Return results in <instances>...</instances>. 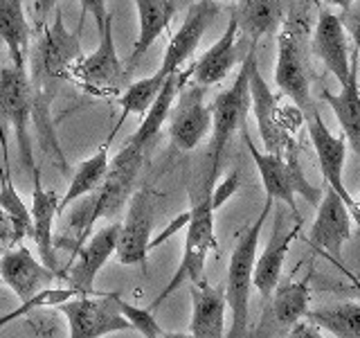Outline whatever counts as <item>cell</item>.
<instances>
[{
    "label": "cell",
    "instance_id": "1",
    "mask_svg": "<svg viewBox=\"0 0 360 338\" xmlns=\"http://www.w3.org/2000/svg\"><path fill=\"white\" fill-rule=\"evenodd\" d=\"M82 56L79 34L70 32L63 23V14L54 11L52 23H48L39 34L34 50L30 54V93H32V129L37 142L48 161L63 176L72 174V167L63 154V146L56 135L52 108L63 86L70 82V68Z\"/></svg>",
    "mask_w": 360,
    "mask_h": 338
},
{
    "label": "cell",
    "instance_id": "2",
    "mask_svg": "<svg viewBox=\"0 0 360 338\" xmlns=\"http://www.w3.org/2000/svg\"><path fill=\"white\" fill-rule=\"evenodd\" d=\"M144 163V149H138L131 142H124L120 154L108 161V172L99 187L88 194L86 201H82L70 214V230L75 232L72 242V255L82 248V244L88 239L99 221L117 217L120 210L127 206L131 194L135 192L138 174Z\"/></svg>",
    "mask_w": 360,
    "mask_h": 338
},
{
    "label": "cell",
    "instance_id": "3",
    "mask_svg": "<svg viewBox=\"0 0 360 338\" xmlns=\"http://www.w3.org/2000/svg\"><path fill=\"white\" fill-rule=\"evenodd\" d=\"M275 208V201L266 196L262 214L239 234L228 264V277H225V302L232 315L230 330L225 338H245L248 325H250V291L252 287V273H255V259L259 248V237H262L264 223L268 219L270 210Z\"/></svg>",
    "mask_w": 360,
    "mask_h": 338
},
{
    "label": "cell",
    "instance_id": "4",
    "mask_svg": "<svg viewBox=\"0 0 360 338\" xmlns=\"http://www.w3.org/2000/svg\"><path fill=\"white\" fill-rule=\"evenodd\" d=\"M255 59H257V43H250L234 84L214 97L210 106L212 108V140H210V176H207L205 189H214L225 146L232 140V135L236 131H241V127L245 124L248 111H250V65Z\"/></svg>",
    "mask_w": 360,
    "mask_h": 338
},
{
    "label": "cell",
    "instance_id": "5",
    "mask_svg": "<svg viewBox=\"0 0 360 338\" xmlns=\"http://www.w3.org/2000/svg\"><path fill=\"white\" fill-rule=\"evenodd\" d=\"M241 135H243V142L259 169V176H262V183H264L268 199L286 203L295 221L302 219L297 203H295V194H302L304 199H309L311 206H318L322 199V192L318 187H313L307 180V176H304V169L297 161L295 142H290L286 146L284 156H277V154L259 151L257 144L250 138V133H248L245 124L241 127Z\"/></svg>",
    "mask_w": 360,
    "mask_h": 338
},
{
    "label": "cell",
    "instance_id": "6",
    "mask_svg": "<svg viewBox=\"0 0 360 338\" xmlns=\"http://www.w3.org/2000/svg\"><path fill=\"white\" fill-rule=\"evenodd\" d=\"M70 79L84 93L95 97H117L129 86V73L120 61L115 39H112V14H108L99 32L97 50L86 56L82 54L72 63Z\"/></svg>",
    "mask_w": 360,
    "mask_h": 338
},
{
    "label": "cell",
    "instance_id": "7",
    "mask_svg": "<svg viewBox=\"0 0 360 338\" xmlns=\"http://www.w3.org/2000/svg\"><path fill=\"white\" fill-rule=\"evenodd\" d=\"M68 320V338H104L131 330L117 309L115 293H79L54 307Z\"/></svg>",
    "mask_w": 360,
    "mask_h": 338
},
{
    "label": "cell",
    "instance_id": "8",
    "mask_svg": "<svg viewBox=\"0 0 360 338\" xmlns=\"http://www.w3.org/2000/svg\"><path fill=\"white\" fill-rule=\"evenodd\" d=\"M0 118L11 124L18 144V158L25 172L37 167L32 146V93L27 70L16 65L0 68Z\"/></svg>",
    "mask_w": 360,
    "mask_h": 338
},
{
    "label": "cell",
    "instance_id": "9",
    "mask_svg": "<svg viewBox=\"0 0 360 338\" xmlns=\"http://www.w3.org/2000/svg\"><path fill=\"white\" fill-rule=\"evenodd\" d=\"M275 84L281 95L290 97L295 108L304 118L315 113L313 97H311V79H309V63L304 56L300 32L284 23V27L277 34V65H275Z\"/></svg>",
    "mask_w": 360,
    "mask_h": 338
},
{
    "label": "cell",
    "instance_id": "10",
    "mask_svg": "<svg viewBox=\"0 0 360 338\" xmlns=\"http://www.w3.org/2000/svg\"><path fill=\"white\" fill-rule=\"evenodd\" d=\"M155 219V194L151 187L135 189L129 199L127 217L120 223L115 257L122 266H146L151 251V234Z\"/></svg>",
    "mask_w": 360,
    "mask_h": 338
},
{
    "label": "cell",
    "instance_id": "11",
    "mask_svg": "<svg viewBox=\"0 0 360 338\" xmlns=\"http://www.w3.org/2000/svg\"><path fill=\"white\" fill-rule=\"evenodd\" d=\"M205 86L189 82L180 88V93L169 113V138L180 151H194L212 131V108L205 104Z\"/></svg>",
    "mask_w": 360,
    "mask_h": 338
},
{
    "label": "cell",
    "instance_id": "12",
    "mask_svg": "<svg viewBox=\"0 0 360 338\" xmlns=\"http://www.w3.org/2000/svg\"><path fill=\"white\" fill-rule=\"evenodd\" d=\"M217 16H219L217 0H196V3L189 5L180 27L176 30V34H172V39L167 43L162 63L155 73L158 82L165 84L172 75L183 70V65L191 59V54L196 52L200 39L205 37L207 27L212 25Z\"/></svg>",
    "mask_w": 360,
    "mask_h": 338
},
{
    "label": "cell",
    "instance_id": "13",
    "mask_svg": "<svg viewBox=\"0 0 360 338\" xmlns=\"http://www.w3.org/2000/svg\"><path fill=\"white\" fill-rule=\"evenodd\" d=\"M352 239V212L335 189H326L318 203V217H315L309 244L318 251H326L338 266H342V244Z\"/></svg>",
    "mask_w": 360,
    "mask_h": 338
},
{
    "label": "cell",
    "instance_id": "14",
    "mask_svg": "<svg viewBox=\"0 0 360 338\" xmlns=\"http://www.w3.org/2000/svg\"><path fill=\"white\" fill-rule=\"evenodd\" d=\"M120 234V223H108L104 228L93 230V234L82 244V248L72 255L68 266V287L79 293H99L95 291V277L108 259L115 255V244Z\"/></svg>",
    "mask_w": 360,
    "mask_h": 338
},
{
    "label": "cell",
    "instance_id": "15",
    "mask_svg": "<svg viewBox=\"0 0 360 338\" xmlns=\"http://www.w3.org/2000/svg\"><path fill=\"white\" fill-rule=\"evenodd\" d=\"M300 230H302V219L295 221L292 228H288L286 210L279 206L275 210V223H273V232H270V239L264 248V253L257 255V259H255L252 287L259 291L262 300H270V296H273L277 282L281 280L286 253H288L292 239L300 234Z\"/></svg>",
    "mask_w": 360,
    "mask_h": 338
},
{
    "label": "cell",
    "instance_id": "16",
    "mask_svg": "<svg viewBox=\"0 0 360 338\" xmlns=\"http://www.w3.org/2000/svg\"><path fill=\"white\" fill-rule=\"evenodd\" d=\"M0 280L16 293V298L30 300L43 289H50L56 280V273L37 259L27 246H9L0 257Z\"/></svg>",
    "mask_w": 360,
    "mask_h": 338
},
{
    "label": "cell",
    "instance_id": "17",
    "mask_svg": "<svg viewBox=\"0 0 360 338\" xmlns=\"http://www.w3.org/2000/svg\"><path fill=\"white\" fill-rule=\"evenodd\" d=\"M32 239L37 244L39 259L48 266L50 270H59V259H56V246H54V234L52 225L54 217L59 214V201L61 196L52 189H45L41 183V167L37 165L32 169Z\"/></svg>",
    "mask_w": 360,
    "mask_h": 338
},
{
    "label": "cell",
    "instance_id": "18",
    "mask_svg": "<svg viewBox=\"0 0 360 338\" xmlns=\"http://www.w3.org/2000/svg\"><path fill=\"white\" fill-rule=\"evenodd\" d=\"M250 108L255 111V120L259 127V135H262L264 146L268 154L284 156L286 146L292 142L286 129L279 122V106H277V95L270 90L266 79L259 70V59L250 65Z\"/></svg>",
    "mask_w": 360,
    "mask_h": 338
},
{
    "label": "cell",
    "instance_id": "19",
    "mask_svg": "<svg viewBox=\"0 0 360 338\" xmlns=\"http://www.w3.org/2000/svg\"><path fill=\"white\" fill-rule=\"evenodd\" d=\"M307 120V129H309V138L313 142V149L318 154V163L324 174V180L329 183L331 189H335L338 194L342 196V201L347 203V208L352 206L354 199L345 187L342 180V172H345V158H347V140L345 135H333L329 129H326L324 120L320 118V113L315 111L311 113Z\"/></svg>",
    "mask_w": 360,
    "mask_h": 338
},
{
    "label": "cell",
    "instance_id": "20",
    "mask_svg": "<svg viewBox=\"0 0 360 338\" xmlns=\"http://www.w3.org/2000/svg\"><path fill=\"white\" fill-rule=\"evenodd\" d=\"M187 3L189 0H135L140 30H138V39L133 43V50L129 54V61H127L129 75L138 68L142 56L153 48V43L169 30L180 7Z\"/></svg>",
    "mask_w": 360,
    "mask_h": 338
},
{
    "label": "cell",
    "instance_id": "21",
    "mask_svg": "<svg viewBox=\"0 0 360 338\" xmlns=\"http://www.w3.org/2000/svg\"><path fill=\"white\" fill-rule=\"evenodd\" d=\"M313 54L329 68V73L340 82V86L349 77V63H352V52L347 45V32L340 23V16L333 11L322 9L318 16V25L313 32Z\"/></svg>",
    "mask_w": 360,
    "mask_h": 338
},
{
    "label": "cell",
    "instance_id": "22",
    "mask_svg": "<svg viewBox=\"0 0 360 338\" xmlns=\"http://www.w3.org/2000/svg\"><path fill=\"white\" fill-rule=\"evenodd\" d=\"M191 298V338H225V289L212 287L207 280H200L189 289Z\"/></svg>",
    "mask_w": 360,
    "mask_h": 338
},
{
    "label": "cell",
    "instance_id": "23",
    "mask_svg": "<svg viewBox=\"0 0 360 338\" xmlns=\"http://www.w3.org/2000/svg\"><path fill=\"white\" fill-rule=\"evenodd\" d=\"M358 59L360 50L352 52V63H349V77L342 84V90L338 95L322 90L320 97L331 106L335 113L338 124H340L347 144L352 146L354 154L360 158V86H358Z\"/></svg>",
    "mask_w": 360,
    "mask_h": 338
},
{
    "label": "cell",
    "instance_id": "24",
    "mask_svg": "<svg viewBox=\"0 0 360 338\" xmlns=\"http://www.w3.org/2000/svg\"><path fill=\"white\" fill-rule=\"evenodd\" d=\"M189 79H191V65L183 68L180 73H176L167 79L160 88V93L155 95L153 104L146 108V113L142 115L138 131H135L127 142H131V144L138 146V149L146 151V146L158 138V133H160V129L167 124V118H169V113H172V106H174V101L180 93V88H183Z\"/></svg>",
    "mask_w": 360,
    "mask_h": 338
},
{
    "label": "cell",
    "instance_id": "25",
    "mask_svg": "<svg viewBox=\"0 0 360 338\" xmlns=\"http://www.w3.org/2000/svg\"><path fill=\"white\" fill-rule=\"evenodd\" d=\"M236 34H239V25H236L234 16H230L221 39L205 54H200L196 63H191V82L207 88L228 77L236 63Z\"/></svg>",
    "mask_w": 360,
    "mask_h": 338
},
{
    "label": "cell",
    "instance_id": "26",
    "mask_svg": "<svg viewBox=\"0 0 360 338\" xmlns=\"http://www.w3.org/2000/svg\"><path fill=\"white\" fill-rule=\"evenodd\" d=\"M232 16L250 43L275 34L284 20V0H236Z\"/></svg>",
    "mask_w": 360,
    "mask_h": 338
},
{
    "label": "cell",
    "instance_id": "27",
    "mask_svg": "<svg viewBox=\"0 0 360 338\" xmlns=\"http://www.w3.org/2000/svg\"><path fill=\"white\" fill-rule=\"evenodd\" d=\"M32 25L22 11V0H0V41L7 45L11 65L27 70Z\"/></svg>",
    "mask_w": 360,
    "mask_h": 338
},
{
    "label": "cell",
    "instance_id": "28",
    "mask_svg": "<svg viewBox=\"0 0 360 338\" xmlns=\"http://www.w3.org/2000/svg\"><path fill=\"white\" fill-rule=\"evenodd\" d=\"M311 300V273L295 280H279L273 291V318L281 327H292L309 313Z\"/></svg>",
    "mask_w": 360,
    "mask_h": 338
},
{
    "label": "cell",
    "instance_id": "29",
    "mask_svg": "<svg viewBox=\"0 0 360 338\" xmlns=\"http://www.w3.org/2000/svg\"><path fill=\"white\" fill-rule=\"evenodd\" d=\"M108 161H110L108 158V142H104L93 156L86 158V161L77 167V172L72 174V180H70V187L65 189V194L59 201V214H63L65 208L72 206L75 201L93 194L108 172Z\"/></svg>",
    "mask_w": 360,
    "mask_h": 338
},
{
    "label": "cell",
    "instance_id": "30",
    "mask_svg": "<svg viewBox=\"0 0 360 338\" xmlns=\"http://www.w3.org/2000/svg\"><path fill=\"white\" fill-rule=\"evenodd\" d=\"M307 320L335 338H360V302L349 300L333 307L309 309Z\"/></svg>",
    "mask_w": 360,
    "mask_h": 338
},
{
    "label": "cell",
    "instance_id": "31",
    "mask_svg": "<svg viewBox=\"0 0 360 338\" xmlns=\"http://www.w3.org/2000/svg\"><path fill=\"white\" fill-rule=\"evenodd\" d=\"M162 84L158 82V79L151 75V77H144V79H138V82L129 84L127 88L122 90V93L115 97L117 104L122 108V118L120 122H124V118L129 115H144L146 108L153 104L155 95L160 93Z\"/></svg>",
    "mask_w": 360,
    "mask_h": 338
},
{
    "label": "cell",
    "instance_id": "32",
    "mask_svg": "<svg viewBox=\"0 0 360 338\" xmlns=\"http://www.w3.org/2000/svg\"><path fill=\"white\" fill-rule=\"evenodd\" d=\"M75 296H79V291H75L70 287H68V289H43L41 293L32 296L30 300H22L18 309L9 311L5 315H0V330L7 327L11 320H16V318H20V315H25V313H30L34 309H39V307H56L59 302H63L68 298H75Z\"/></svg>",
    "mask_w": 360,
    "mask_h": 338
},
{
    "label": "cell",
    "instance_id": "33",
    "mask_svg": "<svg viewBox=\"0 0 360 338\" xmlns=\"http://www.w3.org/2000/svg\"><path fill=\"white\" fill-rule=\"evenodd\" d=\"M115 302H117L120 313L129 320L131 330H135L142 338H158L162 334V327H160V323H158V318H155V313L149 307H135V304L122 300L117 293H115Z\"/></svg>",
    "mask_w": 360,
    "mask_h": 338
},
{
    "label": "cell",
    "instance_id": "34",
    "mask_svg": "<svg viewBox=\"0 0 360 338\" xmlns=\"http://www.w3.org/2000/svg\"><path fill=\"white\" fill-rule=\"evenodd\" d=\"M79 3H82V23H79V27L84 25L86 16H93L97 32H101V27H104V23L110 14V11L106 9V0H79Z\"/></svg>",
    "mask_w": 360,
    "mask_h": 338
},
{
    "label": "cell",
    "instance_id": "35",
    "mask_svg": "<svg viewBox=\"0 0 360 338\" xmlns=\"http://www.w3.org/2000/svg\"><path fill=\"white\" fill-rule=\"evenodd\" d=\"M340 23H342V27L345 32L352 34V39L356 43V48L360 50V0L352 5H349L347 9H342V16H340Z\"/></svg>",
    "mask_w": 360,
    "mask_h": 338
},
{
    "label": "cell",
    "instance_id": "36",
    "mask_svg": "<svg viewBox=\"0 0 360 338\" xmlns=\"http://www.w3.org/2000/svg\"><path fill=\"white\" fill-rule=\"evenodd\" d=\"M239 189V172H232L225 180H221V185H217L212 189V203H214V208H221L225 201L232 199L234 192Z\"/></svg>",
    "mask_w": 360,
    "mask_h": 338
},
{
    "label": "cell",
    "instance_id": "37",
    "mask_svg": "<svg viewBox=\"0 0 360 338\" xmlns=\"http://www.w3.org/2000/svg\"><path fill=\"white\" fill-rule=\"evenodd\" d=\"M54 7L56 0H34V30H37V34L50 23Z\"/></svg>",
    "mask_w": 360,
    "mask_h": 338
},
{
    "label": "cell",
    "instance_id": "38",
    "mask_svg": "<svg viewBox=\"0 0 360 338\" xmlns=\"http://www.w3.org/2000/svg\"><path fill=\"white\" fill-rule=\"evenodd\" d=\"M288 338H324L322 334H320V330L315 325H311V323H295L292 325V330H290V334H288Z\"/></svg>",
    "mask_w": 360,
    "mask_h": 338
},
{
    "label": "cell",
    "instance_id": "39",
    "mask_svg": "<svg viewBox=\"0 0 360 338\" xmlns=\"http://www.w3.org/2000/svg\"><path fill=\"white\" fill-rule=\"evenodd\" d=\"M0 246H14V242H11V221L3 208H0Z\"/></svg>",
    "mask_w": 360,
    "mask_h": 338
},
{
    "label": "cell",
    "instance_id": "40",
    "mask_svg": "<svg viewBox=\"0 0 360 338\" xmlns=\"http://www.w3.org/2000/svg\"><path fill=\"white\" fill-rule=\"evenodd\" d=\"M349 212H352V219L356 221L358 230H360V199H358V201H354L352 206H349Z\"/></svg>",
    "mask_w": 360,
    "mask_h": 338
},
{
    "label": "cell",
    "instance_id": "41",
    "mask_svg": "<svg viewBox=\"0 0 360 338\" xmlns=\"http://www.w3.org/2000/svg\"><path fill=\"white\" fill-rule=\"evenodd\" d=\"M158 338H191V334H183V332H165L158 336Z\"/></svg>",
    "mask_w": 360,
    "mask_h": 338
},
{
    "label": "cell",
    "instance_id": "42",
    "mask_svg": "<svg viewBox=\"0 0 360 338\" xmlns=\"http://www.w3.org/2000/svg\"><path fill=\"white\" fill-rule=\"evenodd\" d=\"M324 3H329V5H335V7H340V9H347L349 5L354 3V0H324Z\"/></svg>",
    "mask_w": 360,
    "mask_h": 338
},
{
    "label": "cell",
    "instance_id": "43",
    "mask_svg": "<svg viewBox=\"0 0 360 338\" xmlns=\"http://www.w3.org/2000/svg\"><path fill=\"white\" fill-rule=\"evenodd\" d=\"M0 287H3V280H0Z\"/></svg>",
    "mask_w": 360,
    "mask_h": 338
},
{
    "label": "cell",
    "instance_id": "44",
    "mask_svg": "<svg viewBox=\"0 0 360 338\" xmlns=\"http://www.w3.org/2000/svg\"><path fill=\"white\" fill-rule=\"evenodd\" d=\"M358 282H360V275H358Z\"/></svg>",
    "mask_w": 360,
    "mask_h": 338
}]
</instances>
